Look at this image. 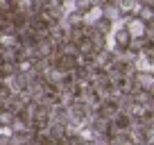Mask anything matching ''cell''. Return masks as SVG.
<instances>
[{"label":"cell","instance_id":"6da1fadb","mask_svg":"<svg viewBox=\"0 0 154 145\" xmlns=\"http://www.w3.org/2000/svg\"><path fill=\"white\" fill-rule=\"evenodd\" d=\"M116 41H118V43H120V45H127V43H129V39H127V32H118V36H116Z\"/></svg>","mask_w":154,"mask_h":145}]
</instances>
